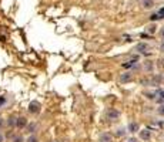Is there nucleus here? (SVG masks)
Instances as JSON below:
<instances>
[{
	"label": "nucleus",
	"mask_w": 164,
	"mask_h": 142,
	"mask_svg": "<svg viewBox=\"0 0 164 142\" xmlns=\"http://www.w3.org/2000/svg\"><path fill=\"white\" fill-rule=\"evenodd\" d=\"M127 142H137V139H134V138H130Z\"/></svg>",
	"instance_id": "23"
},
{
	"label": "nucleus",
	"mask_w": 164,
	"mask_h": 142,
	"mask_svg": "<svg viewBox=\"0 0 164 142\" xmlns=\"http://www.w3.org/2000/svg\"><path fill=\"white\" fill-rule=\"evenodd\" d=\"M124 135H126L124 128H118V129H117V136H124Z\"/></svg>",
	"instance_id": "12"
},
{
	"label": "nucleus",
	"mask_w": 164,
	"mask_h": 142,
	"mask_svg": "<svg viewBox=\"0 0 164 142\" xmlns=\"http://www.w3.org/2000/svg\"><path fill=\"white\" fill-rule=\"evenodd\" d=\"M136 63H137V57H134L133 60H130V61L124 63V64H123V67H124V68H130V67H133Z\"/></svg>",
	"instance_id": "9"
},
{
	"label": "nucleus",
	"mask_w": 164,
	"mask_h": 142,
	"mask_svg": "<svg viewBox=\"0 0 164 142\" xmlns=\"http://www.w3.org/2000/svg\"><path fill=\"white\" fill-rule=\"evenodd\" d=\"M13 142H23V136L16 135V136H13Z\"/></svg>",
	"instance_id": "14"
},
{
	"label": "nucleus",
	"mask_w": 164,
	"mask_h": 142,
	"mask_svg": "<svg viewBox=\"0 0 164 142\" xmlns=\"http://www.w3.org/2000/svg\"><path fill=\"white\" fill-rule=\"evenodd\" d=\"M150 20H151V21H156V20H160V19H158V16H157V13H154V14H151V16H150Z\"/></svg>",
	"instance_id": "17"
},
{
	"label": "nucleus",
	"mask_w": 164,
	"mask_h": 142,
	"mask_svg": "<svg viewBox=\"0 0 164 142\" xmlns=\"http://www.w3.org/2000/svg\"><path fill=\"white\" fill-rule=\"evenodd\" d=\"M3 125H4V121H3V119H2V118H0V128L3 127Z\"/></svg>",
	"instance_id": "22"
},
{
	"label": "nucleus",
	"mask_w": 164,
	"mask_h": 142,
	"mask_svg": "<svg viewBox=\"0 0 164 142\" xmlns=\"http://www.w3.org/2000/svg\"><path fill=\"white\" fill-rule=\"evenodd\" d=\"M161 37H164V29L161 30Z\"/></svg>",
	"instance_id": "25"
},
{
	"label": "nucleus",
	"mask_w": 164,
	"mask_h": 142,
	"mask_svg": "<svg viewBox=\"0 0 164 142\" xmlns=\"http://www.w3.org/2000/svg\"><path fill=\"white\" fill-rule=\"evenodd\" d=\"M140 139H143V141H149L150 139V131L149 129L140 131Z\"/></svg>",
	"instance_id": "6"
},
{
	"label": "nucleus",
	"mask_w": 164,
	"mask_h": 142,
	"mask_svg": "<svg viewBox=\"0 0 164 142\" xmlns=\"http://www.w3.org/2000/svg\"><path fill=\"white\" fill-rule=\"evenodd\" d=\"M129 131H130V132H133V134H134V132H137V131H138V124H137V122H130L129 124Z\"/></svg>",
	"instance_id": "7"
},
{
	"label": "nucleus",
	"mask_w": 164,
	"mask_h": 142,
	"mask_svg": "<svg viewBox=\"0 0 164 142\" xmlns=\"http://www.w3.org/2000/svg\"><path fill=\"white\" fill-rule=\"evenodd\" d=\"M133 80V74L131 73H124L120 75V83L121 84H124V83H129V81Z\"/></svg>",
	"instance_id": "3"
},
{
	"label": "nucleus",
	"mask_w": 164,
	"mask_h": 142,
	"mask_svg": "<svg viewBox=\"0 0 164 142\" xmlns=\"http://www.w3.org/2000/svg\"><path fill=\"white\" fill-rule=\"evenodd\" d=\"M27 142H39V139H37V136H34V135H31V136H29Z\"/></svg>",
	"instance_id": "16"
},
{
	"label": "nucleus",
	"mask_w": 164,
	"mask_h": 142,
	"mask_svg": "<svg viewBox=\"0 0 164 142\" xmlns=\"http://www.w3.org/2000/svg\"><path fill=\"white\" fill-rule=\"evenodd\" d=\"M26 125H27V121H26V118H23V117L16 118V127H17V128H24Z\"/></svg>",
	"instance_id": "5"
},
{
	"label": "nucleus",
	"mask_w": 164,
	"mask_h": 142,
	"mask_svg": "<svg viewBox=\"0 0 164 142\" xmlns=\"http://www.w3.org/2000/svg\"><path fill=\"white\" fill-rule=\"evenodd\" d=\"M34 129H36V124H30L29 125V132H34Z\"/></svg>",
	"instance_id": "19"
},
{
	"label": "nucleus",
	"mask_w": 164,
	"mask_h": 142,
	"mask_svg": "<svg viewBox=\"0 0 164 142\" xmlns=\"http://www.w3.org/2000/svg\"><path fill=\"white\" fill-rule=\"evenodd\" d=\"M39 111H40V104L37 102V101H31V102L29 104V112H31V114H37Z\"/></svg>",
	"instance_id": "1"
},
{
	"label": "nucleus",
	"mask_w": 164,
	"mask_h": 142,
	"mask_svg": "<svg viewBox=\"0 0 164 142\" xmlns=\"http://www.w3.org/2000/svg\"><path fill=\"white\" fill-rule=\"evenodd\" d=\"M143 6H144L146 9H151L153 6H154V2H153V0H143Z\"/></svg>",
	"instance_id": "11"
},
{
	"label": "nucleus",
	"mask_w": 164,
	"mask_h": 142,
	"mask_svg": "<svg viewBox=\"0 0 164 142\" xmlns=\"http://www.w3.org/2000/svg\"><path fill=\"white\" fill-rule=\"evenodd\" d=\"M160 50H161V51H163V53H164V41L161 43V46H160Z\"/></svg>",
	"instance_id": "21"
},
{
	"label": "nucleus",
	"mask_w": 164,
	"mask_h": 142,
	"mask_svg": "<svg viewBox=\"0 0 164 142\" xmlns=\"http://www.w3.org/2000/svg\"><path fill=\"white\" fill-rule=\"evenodd\" d=\"M147 48H149V44H147V43H140V44L137 46V50L140 51V53H144Z\"/></svg>",
	"instance_id": "8"
},
{
	"label": "nucleus",
	"mask_w": 164,
	"mask_h": 142,
	"mask_svg": "<svg viewBox=\"0 0 164 142\" xmlns=\"http://www.w3.org/2000/svg\"><path fill=\"white\" fill-rule=\"evenodd\" d=\"M9 125H10V127H13V125H16V118H9Z\"/></svg>",
	"instance_id": "18"
},
{
	"label": "nucleus",
	"mask_w": 164,
	"mask_h": 142,
	"mask_svg": "<svg viewBox=\"0 0 164 142\" xmlns=\"http://www.w3.org/2000/svg\"><path fill=\"white\" fill-rule=\"evenodd\" d=\"M106 115L109 117L111 121H116V119H118V117H120V114H118V111H114V109H107V112H106Z\"/></svg>",
	"instance_id": "2"
},
{
	"label": "nucleus",
	"mask_w": 164,
	"mask_h": 142,
	"mask_svg": "<svg viewBox=\"0 0 164 142\" xmlns=\"http://www.w3.org/2000/svg\"><path fill=\"white\" fill-rule=\"evenodd\" d=\"M4 102H6V98H4V97H0V105L4 104Z\"/></svg>",
	"instance_id": "20"
},
{
	"label": "nucleus",
	"mask_w": 164,
	"mask_h": 142,
	"mask_svg": "<svg viewBox=\"0 0 164 142\" xmlns=\"http://www.w3.org/2000/svg\"><path fill=\"white\" fill-rule=\"evenodd\" d=\"M156 101L157 104H164V90H158V91H156Z\"/></svg>",
	"instance_id": "4"
},
{
	"label": "nucleus",
	"mask_w": 164,
	"mask_h": 142,
	"mask_svg": "<svg viewBox=\"0 0 164 142\" xmlns=\"http://www.w3.org/2000/svg\"><path fill=\"white\" fill-rule=\"evenodd\" d=\"M0 142H3V135L0 134Z\"/></svg>",
	"instance_id": "24"
},
{
	"label": "nucleus",
	"mask_w": 164,
	"mask_h": 142,
	"mask_svg": "<svg viewBox=\"0 0 164 142\" xmlns=\"http://www.w3.org/2000/svg\"><path fill=\"white\" fill-rule=\"evenodd\" d=\"M100 142H111V135L110 134H103L100 136Z\"/></svg>",
	"instance_id": "10"
},
{
	"label": "nucleus",
	"mask_w": 164,
	"mask_h": 142,
	"mask_svg": "<svg viewBox=\"0 0 164 142\" xmlns=\"http://www.w3.org/2000/svg\"><path fill=\"white\" fill-rule=\"evenodd\" d=\"M157 112H158V115H164V105L163 104H160V107H158Z\"/></svg>",
	"instance_id": "15"
},
{
	"label": "nucleus",
	"mask_w": 164,
	"mask_h": 142,
	"mask_svg": "<svg viewBox=\"0 0 164 142\" xmlns=\"http://www.w3.org/2000/svg\"><path fill=\"white\" fill-rule=\"evenodd\" d=\"M157 16H158V19H164V7H161L158 12H157Z\"/></svg>",
	"instance_id": "13"
}]
</instances>
